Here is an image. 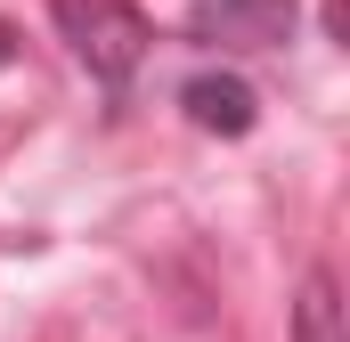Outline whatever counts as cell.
I'll return each mask as SVG.
<instances>
[{"instance_id": "3957f363", "label": "cell", "mask_w": 350, "mask_h": 342, "mask_svg": "<svg viewBox=\"0 0 350 342\" xmlns=\"http://www.w3.org/2000/svg\"><path fill=\"white\" fill-rule=\"evenodd\" d=\"M179 106H187V122L212 131V139H245V131L261 122V98H253L245 74H187V82H179Z\"/></svg>"}, {"instance_id": "5b68a950", "label": "cell", "mask_w": 350, "mask_h": 342, "mask_svg": "<svg viewBox=\"0 0 350 342\" xmlns=\"http://www.w3.org/2000/svg\"><path fill=\"white\" fill-rule=\"evenodd\" d=\"M326 33H334V41L350 33V0H326Z\"/></svg>"}, {"instance_id": "6da1fadb", "label": "cell", "mask_w": 350, "mask_h": 342, "mask_svg": "<svg viewBox=\"0 0 350 342\" xmlns=\"http://www.w3.org/2000/svg\"><path fill=\"white\" fill-rule=\"evenodd\" d=\"M57 33H66V49H74L106 90L131 82L139 57H147V41H155L131 0H57Z\"/></svg>"}, {"instance_id": "277c9868", "label": "cell", "mask_w": 350, "mask_h": 342, "mask_svg": "<svg viewBox=\"0 0 350 342\" xmlns=\"http://www.w3.org/2000/svg\"><path fill=\"white\" fill-rule=\"evenodd\" d=\"M293 342H342V302H334V277H326V269H310V277H301Z\"/></svg>"}, {"instance_id": "8992f818", "label": "cell", "mask_w": 350, "mask_h": 342, "mask_svg": "<svg viewBox=\"0 0 350 342\" xmlns=\"http://www.w3.org/2000/svg\"><path fill=\"white\" fill-rule=\"evenodd\" d=\"M16 66V33H8V16H0V74Z\"/></svg>"}, {"instance_id": "7a4b0ae2", "label": "cell", "mask_w": 350, "mask_h": 342, "mask_svg": "<svg viewBox=\"0 0 350 342\" xmlns=\"http://www.w3.org/2000/svg\"><path fill=\"white\" fill-rule=\"evenodd\" d=\"M187 33L204 49H277L293 33V0H196Z\"/></svg>"}]
</instances>
